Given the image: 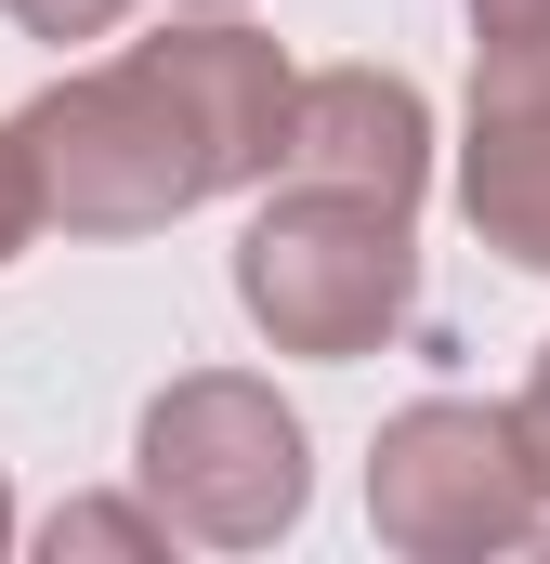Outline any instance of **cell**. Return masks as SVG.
Listing matches in <instances>:
<instances>
[{
  "label": "cell",
  "mask_w": 550,
  "mask_h": 564,
  "mask_svg": "<svg viewBox=\"0 0 550 564\" xmlns=\"http://www.w3.org/2000/svg\"><path fill=\"white\" fill-rule=\"evenodd\" d=\"M288 79L301 66L237 13H197L170 40H132V53L53 79L13 119L26 171H40V224L144 237V224H184L223 184H263L275 144H288Z\"/></svg>",
  "instance_id": "1"
},
{
  "label": "cell",
  "mask_w": 550,
  "mask_h": 564,
  "mask_svg": "<svg viewBox=\"0 0 550 564\" xmlns=\"http://www.w3.org/2000/svg\"><path fill=\"white\" fill-rule=\"evenodd\" d=\"M419 210L394 197H354V184H275L237 237V302L275 355H381L394 328L419 315Z\"/></svg>",
  "instance_id": "2"
},
{
  "label": "cell",
  "mask_w": 550,
  "mask_h": 564,
  "mask_svg": "<svg viewBox=\"0 0 550 564\" xmlns=\"http://www.w3.org/2000/svg\"><path fill=\"white\" fill-rule=\"evenodd\" d=\"M132 473H144V499H157V525L170 539H210V552H263L315 499L301 421L275 408V381H250V368H184L144 408Z\"/></svg>",
  "instance_id": "3"
},
{
  "label": "cell",
  "mask_w": 550,
  "mask_h": 564,
  "mask_svg": "<svg viewBox=\"0 0 550 564\" xmlns=\"http://www.w3.org/2000/svg\"><path fill=\"white\" fill-rule=\"evenodd\" d=\"M367 525L419 564H459V552H512L550 525V486L525 459L512 408H472V394H419L381 421L367 446Z\"/></svg>",
  "instance_id": "4"
},
{
  "label": "cell",
  "mask_w": 550,
  "mask_h": 564,
  "mask_svg": "<svg viewBox=\"0 0 550 564\" xmlns=\"http://www.w3.org/2000/svg\"><path fill=\"white\" fill-rule=\"evenodd\" d=\"M459 210L498 263L550 276V0H472V158Z\"/></svg>",
  "instance_id": "5"
},
{
  "label": "cell",
  "mask_w": 550,
  "mask_h": 564,
  "mask_svg": "<svg viewBox=\"0 0 550 564\" xmlns=\"http://www.w3.org/2000/svg\"><path fill=\"white\" fill-rule=\"evenodd\" d=\"M275 171L419 210V184H432V106H419V79H394V66H315V79H288Z\"/></svg>",
  "instance_id": "6"
},
{
  "label": "cell",
  "mask_w": 550,
  "mask_h": 564,
  "mask_svg": "<svg viewBox=\"0 0 550 564\" xmlns=\"http://www.w3.org/2000/svg\"><path fill=\"white\" fill-rule=\"evenodd\" d=\"M40 552H170V525H157V499H66L53 525H40Z\"/></svg>",
  "instance_id": "7"
},
{
  "label": "cell",
  "mask_w": 550,
  "mask_h": 564,
  "mask_svg": "<svg viewBox=\"0 0 550 564\" xmlns=\"http://www.w3.org/2000/svg\"><path fill=\"white\" fill-rule=\"evenodd\" d=\"M0 13H13L26 40H106V26H119L132 0H0Z\"/></svg>",
  "instance_id": "8"
},
{
  "label": "cell",
  "mask_w": 550,
  "mask_h": 564,
  "mask_svg": "<svg viewBox=\"0 0 550 564\" xmlns=\"http://www.w3.org/2000/svg\"><path fill=\"white\" fill-rule=\"evenodd\" d=\"M40 237V171H26V144H13V119H0V263Z\"/></svg>",
  "instance_id": "9"
},
{
  "label": "cell",
  "mask_w": 550,
  "mask_h": 564,
  "mask_svg": "<svg viewBox=\"0 0 550 564\" xmlns=\"http://www.w3.org/2000/svg\"><path fill=\"white\" fill-rule=\"evenodd\" d=\"M512 433H525V459H538V486H550V341H538V368H525V394H512Z\"/></svg>",
  "instance_id": "10"
},
{
  "label": "cell",
  "mask_w": 550,
  "mask_h": 564,
  "mask_svg": "<svg viewBox=\"0 0 550 564\" xmlns=\"http://www.w3.org/2000/svg\"><path fill=\"white\" fill-rule=\"evenodd\" d=\"M184 13H237V0H184Z\"/></svg>",
  "instance_id": "11"
},
{
  "label": "cell",
  "mask_w": 550,
  "mask_h": 564,
  "mask_svg": "<svg viewBox=\"0 0 550 564\" xmlns=\"http://www.w3.org/2000/svg\"><path fill=\"white\" fill-rule=\"evenodd\" d=\"M0 539H13V486H0Z\"/></svg>",
  "instance_id": "12"
}]
</instances>
